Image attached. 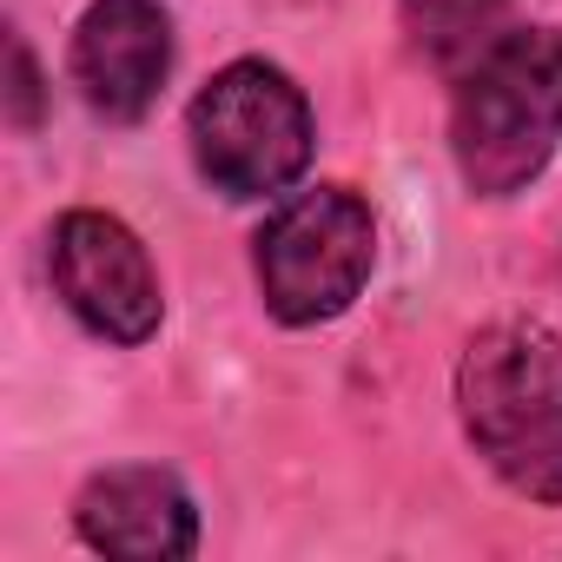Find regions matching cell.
Listing matches in <instances>:
<instances>
[{
	"instance_id": "52a82bcc",
	"label": "cell",
	"mask_w": 562,
	"mask_h": 562,
	"mask_svg": "<svg viewBox=\"0 0 562 562\" xmlns=\"http://www.w3.org/2000/svg\"><path fill=\"white\" fill-rule=\"evenodd\" d=\"M74 529L93 555L120 562H186L199 549V503L166 463L93 470L74 496Z\"/></svg>"
},
{
	"instance_id": "8992f818",
	"label": "cell",
	"mask_w": 562,
	"mask_h": 562,
	"mask_svg": "<svg viewBox=\"0 0 562 562\" xmlns=\"http://www.w3.org/2000/svg\"><path fill=\"white\" fill-rule=\"evenodd\" d=\"M67 74L106 126H139L172 80V14L159 0H87Z\"/></svg>"
},
{
	"instance_id": "6da1fadb",
	"label": "cell",
	"mask_w": 562,
	"mask_h": 562,
	"mask_svg": "<svg viewBox=\"0 0 562 562\" xmlns=\"http://www.w3.org/2000/svg\"><path fill=\"white\" fill-rule=\"evenodd\" d=\"M457 417L503 490L562 509V338L549 325H483L457 358Z\"/></svg>"
},
{
	"instance_id": "277c9868",
	"label": "cell",
	"mask_w": 562,
	"mask_h": 562,
	"mask_svg": "<svg viewBox=\"0 0 562 562\" xmlns=\"http://www.w3.org/2000/svg\"><path fill=\"white\" fill-rule=\"evenodd\" d=\"M186 139H192L199 179L218 199L251 205V199L292 192L312 172L318 120H312L305 87L285 67H271V60H232V67H218L192 93Z\"/></svg>"
},
{
	"instance_id": "5b68a950",
	"label": "cell",
	"mask_w": 562,
	"mask_h": 562,
	"mask_svg": "<svg viewBox=\"0 0 562 562\" xmlns=\"http://www.w3.org/2000/svg\"><path fill=\"white\" fill-rule=\"evenodd\" d=\"M47 278H54V299L74 312V325L93 331L100 345L139 351L166 325L153 251L120 212H100V205L60 212L47 232Z\"/></svg>"
},
{
	"instance_id": "9c48e42d",
	"label": "cell",
	"mask_w": 562,
	"mask_h": 562,
	"mask_svg": "<svg viewBox=\"0 0 562 562\" xmlns=\"http://www.w3.org/2000/svg\"><path fill=\"white\" fill-rule=\"evenodd\" d=\"M8 54H14V126H21V133H41V120H47V87H41V67H34L27 34H14Z\"/></svg>"
},
{
	"instance_id": "ba28073f",
	"label": "cell",
	"mask_w": 562,
	"mask_h": 562,
	"mask_svg": "<svg viewBox=\"0 0 562 562\" xmlns=\"http://www.w3.org/2000/svg\"><path fill=\"white\" fill-rule=\"evenodd\" d=\"M417 60H430L450 87L516 27V0H397Z\"/></svg>"
},
{
	"instance_id": "3957f363",
	"label": "cell",
	"mask_w": 562,
	"mask_h": 562,
	"mask_svg": "<svg viewBox=\"0 0 562 562\" xmlns=\"http://www.w3.org/2000/svg\"><path fill=\"white\" fill-rule=\"evenodd\" d=\"M378 271V212L358 186L285 192L251 232V278L265 312L285 331H318L345 318Z\"/></svg>"
},
{
	"instance_id": "7a4b0ae2",
	"label": "cell",
	"mask_w": 562,
	"mask_h": 562,
	"mask_svg": "<svg viewBox=\"0 0 562 562\" xmlns=\"http://www.w3.org/2000/svg\"><path fill=\"white\" fill-rule=\"evenodd\" d=\"M562 153V27H509L450 87V159L470 199H516Z\"/></svg>"
}]
</instances>
